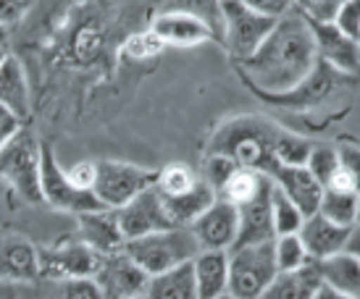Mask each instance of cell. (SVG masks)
Here are the masks:
<instances>
[{"mask_svg": "<svg viewBox=\"0 0 360 299\" xmlns=\"http://www.w3.org/2000/svg\"><path fill=\"white\" fill-rule=\"evenodd\" d=\"M200 181V171H195L187 163H166L163 168H158V176H155V190L160 194H181V192L192 190L195 184Z\"/></svg>", "mask_w": 360, "mask_h": 299, "instance_id": "obj_30", "label": "cell"}, {"mask_svg": "<svg viewBox=\"0 0 360 299\" xmlns=\"http://www.w3.org/2000/svg\"><path fill=\"white\" fill-rule=\"evenodd\" d=\"M30 79H27V69L21 66L19 58H8L0 63V105L11 108L21 121L30 116Z\"/></svg>", "mask_w": 360, "mask_h": 299, "instance_id": "obj_24", "label": "cell"}, {"mask_svg": "<svg viewBox=\"0 0 360 299\" xmlns=\"http://www.w3.org/2000/svg\"><path fill=\"white\" fill-rule=\"evenodd\" d=\"M145 299H200L198 297L192 260L150 276L148 289H145Z\"/></svg>", "mask_w": 360, "mask_h": 299, "instance_id": "obj_25", "label": "cell"}, {"mask_svg": "<svg viewBox=\"0 0 360 299\" xmlns=\"http://www.w3.org/2000/svg\"><path fill=\"white\" fill-rule=\"evenodd\" d=\"M77 237H79L87 247H92L98 255H110L124 249L127 239L121 234L119 215L116 210L101 208L90 210V213H79L77 215Z\"/></svg>", "mask_w": 360, "mask_h": 299, "instance_id": "obj_18", "label": "cell"}, {"mask_svg": "<svg viewBox=\"0 0 360 299\" xmlns=\"http://www.w3.org/2000/svg\"><path fill=\"white\" fill-rule=\"evenodd\" d=\"M269 176L263 173V171H255V168H237L234 173L229 176V181L221 187L219 197H224L226 202H231L234 208H242V205H248L250 199H255L260 192L269 187Z\"/></svg>", "mask_w": 360, "mask_h": 299, "instance_id": "obj_27", "label": "cell"}, {"mask_svg": "<svg viewBox=\"0 0 360 299\" xmlns=\"http://www.w3.org/2000/svg\"><path fill=\"white\" fill-rule=\"evenodd\" d=\"M237 168H240V166H237L231 158H226V155H221V152H208V155H205V163H202L200 176H202V181L210 184L213 192L219 194L221 187L229 181V176Z\"/></svg>", "mask_w": 360, "mask_h": 299, "instance_id": "obj_35", "label": "cell"}, {"mask_svg": "<svg viewBox=\"0 0 360 299\" xmlns=\"http://www.w3.org/2000/svg\"><path fill=\"white\" fill-rule=\"evenodd\" d=\"M158 171L142 168L124 160H98V179H95V197L101 199L103 208L119 210L140 192L155 187Z\"/></svg>", "mask_w": 360, "mask_h": 299, "instance_id": "obj_7", "label": "cell"}, {"mask_svg": "<svg viewBox=\"0 0 360 299\" xmlns=\"http://www.w3.org/2000/svg\"><path fill=\"white\" fill-rule=\"evenodd\" d=\"M200 249H221L229 252L237 241V231H240V210L224 197H216L200 218L190 226Z\"/></svg>", "mask_w": 360, "mask_h": 299, "instance_id": "obj_14", "label": "cell"}, {"mask_svg": "<svg viewBox=\"0 0 360 299\" xmlns=\"http://www.w3.org/2000/svg\"><path fill=\"white\" fill-rule=\"evenodd\" d=\"M21 129H24V121H21L11 108L0 105V150L6 147Z\"/></svg>", "mask_w": 360, "mask_h": 299, "instance_id": "obj_42", "label": "cell"}, {"mask_svg": "<svg viewBox=\"0 0 360 299\" xmlns=\"http://www.w3.org/2000/svg\"><path fill=\"white\" fill-rule=\"evenodd\" d=\"M271 187H274V181H269V187L260 192L255 199H250L248 205L237 208L240 210V231H237V241H234V247L263 244V241L276 239V231H274V215H271Z\"/></svg>", "mask_w": 360, "mask_h": 299, "instance_id": "obj_20", "label": "cell"}, {"mask_svg": "<svg viewBox=\"0 0 360 299\" xmlns=\"http://www.w3.org/2000/svg\"><path fill=\"white\" fill-rule=\"evenodd\" d=\"M321 286H323V281H321L319 263L310 260L302 268L279 270L263 299H313Z\"/></svg>", "mask_w": 360, "mask_h": 299, "instance_id": "obj_22", "label": "cell"}, {"mask_svg": "<svg viewBox=\"0 0 360 299\" xmlns=\"http://www.w3.org/2000/svg\"><path fill=\"white\" fill-rule=\"evenodd\" d=\"M221 24H224V48L234 63L250 58L271 34L276 19L250 8L242 0H221Z\"/></svg>", "mask_w": 360, "mask_h": 299, "instance_id": "obj_6", "label": "cell"}, {"mask_svg": "<svg viewBox=\"0 0 360 299\" xmlns=\"http://www.w3.org/2000/svg\"><path fill=\"white\" fill-rule=\"evenodd\" d=\"M37 0H0V24L11 27L27 16V11L34 6Z\"/></svg>", "mask_w": 360, "mask_h": 299, "instance_id": "obj_41", "label": "cell"}, {"mask_svg": "<svg viewBox=\"0 0 360 299\" xmlns=\"http://www.w3.org/2000/svg\"><path fill=\"white\" fill-rule=\"evenodd\" d=\"M92 281L98 284V289L105 299H131L145 297L150 276L124 249H119V252L103 255Z\"/></svg>", "mask_w": 360, "mask_h": 299, "instance_id": "obj_10", "label": "cell"}, {"mask_svg": "<svg viewBox=\"0 0 360 299\" xmlns=\"http://www.w3.org/2000/svg\"><path fill=\"white\" fill-rule=\"evenodd\" d=\"M58 299H105L92 279L63 281L58 289Z\"/></svg>", "mask_w": 360, "mask_h": 299, "instance_id": "obj_39", "label": "cell"}, {"mask_svg": "<svg viewBox=\"0 0 360 299\" xmlns=\"http://www.w3.org/2000/svg\"><path fill=\"white\" fill-rule=\"evenodd\" d=\"M342 6H345V0H295L297 13H302L308 21H323V24L337 19Z\"/></svg>", "mask_w": 360, "mask_h": 299, "instance_id": "obj_37", "label": "cell"}, {"mask_svg": "<svg viewBox=\"0 0 360 299\" xmlns=\"http://www.w3.org/2000/svg\"><path fill=\"white\" fill-rule=\"evenodd\" d=\"M310 29L316 37V48H319V60L340 71L345 77H360V40L350 37L345 29H340L334 21L323 24V21H310Z\"/></svg>", "mask_w": 360, "mask_h": 299, "instance_id": "obj_12", "label": "cell"}, {"mask_svg": "<svg viewBox=\"0 0 360 299\" xmlns=\"http://www.w3.org/2000/svg\"><path fill=\"white\" fill-rule=\"evenodd\" d=\"M210 299H237L234 294H229V291H224V294H219V297H210Z\"/></svg>", "mask_w": 360, "mask_h": 299, "instance_id": "obj_48", "label": "cell"}, {"mask_svg": "<svg viewBox=\"0 0 360 299\" xmlns=\"http://www.w3.org/2000/svg\"><path fill=\"white\" fill-rule=\"evenodd\" d=\"M358 197H360V192L329 190V187H323V194H321V202H319V213L326 215L329 220H334V223H340V226H355Z\"/></svg>", "mask_w": 360, "mask_h": 299, "instance_id": "obj_28", "label": "cell"}, {"mask_svg": "<svg viewBox=\"0 0 360 299\" xmlns=\"http://www.w3.org/2000/svg\"><path fill=\"white\" fill-rule=\"evenodd\" d=\"M297 234H300V239H302V244H305V249H308L310 258L326 260L347 247L352 226H340V223L329 220L326 215L313 213V215H308V218L302 220V226Z\"/></svg>", "mask_w": 360, "mask_h": 299, "instance_id": "obj_19", "label": "cell"}, {"mask_svg": "<svg viewBox=\"0 0 360 299\" xmlns=\"http://www.w3.org/2000/svg\"><path fill=\"white\" fill-rule=\"evenodd\" d=\"M40 279V249L16 231L0 234V281L34 284Z\"/></svg>", "mask_w": 360, "mask_h": 299, "instance_id": "obj_15", "label": "cell"}, {"mask_svg": "<svg viewBox=\"0 0 360 299\" xmlns=\"http://www.w3.org/2000/svg\"><path fill=\"white\" fill-rule=\"evenodd\" d=\"M0 45H8V27L0 24Z\"/></svg>", "mask_w": 360, "mask_h": 299, "instance_id": "obj_46", "label": "cell"}, {"mask_svg": "<svg viewBox=\"0 0 360 299\" xmlns=\"http://www.w3.org/2000/svg\"><path fill=\"white\" fill-rule=\"evenodd\" d=\"M308 171L316 176V179L326 187L331 181V176L337 173V168H340V158H337V147L334 145H313V150H310L308 155Z\"/></svg>", "mask_w": 360, "mask_h": 299, "instance_id": "obj_34", "label": "cell"}, {"mask_svg": "<svg viewBox=\"0 0 360 299\" xmlns=\"http://www.w3.org/2000/svg\"><path fill=\"white\" fill-rule=\"evenodd\" d=\"M310 150H313L310 140H305L300 134H292L287 129H279V137L274 145V158L279 163H287V166H305Z\"/></svg>", "mask_w": 360, "mask_h": 299, "instance_id": "obj_33", "label": "cell"}, {"mask_svg": "<svg viewBox=\"0 0 360 299\" xmlns=\"http://www.w3.org/2000/svg\"><path fill=\"white\" fill-rule=\"evenodd\" d=\"M355 226H360V197H358V213H355Z\"/></svg>", "mask_w": 360, "mask_h": 299, "instance_id": "obj_49", "label": "cell"}, {"mask_svg": "<svg viewBox=\"0 0 360 299\" xmlns=\"http://www.w3.org/2000/svg\"><path fill=\"white\" fill-rule=\"evenodd\" d=\"M0 299H3V297H0Z\"/></svg>", "mask_w": 360, "mask_h": 299, "instance_id": "obj_51", "label": "cell"}, {"mask_svg": "<svg viewBox=\"0 0 360 299\" xmlns=\"http://www.w3.org/2000/svg\"><path fill=\"white\" fill-rule=\"evenodd\" d=\"M163 48H166L163 40H160L153 29H148V32L131 34L129 40L124 42V55L131 60H150V58H155V55H160Z\"/></svg>", "mask_w": 360, "mask_h": 299, "instance_id": "obj_36", "label": "cell"}, {"mask_svg": "<svg viewBox=\"0 0 360 299\" xmlns=\"http://www.w3.org/2000/svg\"><path fill=\"white\" fill-rule=\"evenodd\" d=\"M347 252H352L355 258L360 260V226H352V234H350V241H347Z\"/></svg>", "mask_w": 360, "mask_h": 299, "instance_id": "obj_44", "label": "cell"}, {"mask_svg": "<svg viewBox=\"0 0 360 299\" xmlns=\"http://www.w3.org/2000/svg\"><path fill=\"white\" fill-rule=\"evenodd\" d=\"M337 158H340V168L326 184L329 190H347L360 192V147L355 145H340L337 147Z\"/></svg>", "mask_w": 360, "mask_h": 299, "instance_id": "obj_31", "label": "cell"}, {"mask_svg": "<svg viewBox=\"0 0 360 299\" xmlns=\"http://www.w3.org/2000/svg\"><path fill=\"white\" fill-rule=\"evenodd\" d=\"M150 29L163 40V45H174V48H198L216 40L213 27L192 11H166L153 19Z\"/></svg>", "mask_w": 360, "mask_h": 299, "instance_id": "obj_16", "label": "cell"}, {"mask_svg": "<svg viewBox=\"0 0 360 299\" xmlns=\"http://www.w3.org/2000/svg\"><path fill=\"white\" fill-rule=\"evenodd\" d=\"M334 24L347 32L350 37L360 40V0H345V6L340 8Z\"/></svg>", "mask_w": 360, "mask_h": 299, "instance_id": "obj_40", "label": "cell"}, {"mask_svg": "<svg viewBox=\"0 0 360 299\" xmlns=\"http://www.w3.org/2000/svg\"><path fill=\"white\" fill-rule=\"evenodd\" d=\"M101 258L92 247H87L79 237L60 239L51 247L40 249V279L51 281H74V279H92L101 265Z\"/></svg>", "mask_w": 360, "mask_h": 299, "instance_id": "obj_9", "label": "cell"}, {"mask_svg": "<svg viewBox=\"0 0 360 299\" xmlns=\"http://www.w3.org/2000/svg\"><path fill=\"white\" fill-rule=\"evenodd\" d=\"M66 176L69 181L82 192H92L95 187V179H98V160H79L66 168Z\"/></svg>", "mask_w": 360, "mask_h": 299, "instance_id": "obj_38", "label": "cell"}, {"mask_svg": "<svg viewBox=\"0 0 360 299\" xmlns=\"http://www.w3.org/2000/svg\"><path fill=\"white\" fill-rule=\"evenodd\" d=\"M40 160L42 145L32 131L21 129L0 150V181H6L24 202L40 205Z\"/></svg>", "mask_w": 360, "mask_h": 299, "instance_id": "obj_4", "label": "cell"}, {"mask_svg": "<svg viewBox=\"0 0 360 299\" xmlns=\"http://www.w3.org/2000/svg\"><path fill=\"white\" fill-rule=\"evenodd\" d=\"M216 197H219V194L213 192V187L205 184L200 176V181H198L192 190L181 192V194H171V197L163 194V205H166V213H169V218L174 226H187V229H190L192 223L216 202Z\"/></svg>", "mask_w": 360, "mask_h": 299, "instance_id": "obj_23", "label": "cell"}, {"mask_svg": "<svg viewBox=\"0 0 360 299\" xmlns=\"http://www.w3.org/2000/svg\"><path fill=\"white\" fill-rule=\"evenodd\" d=\"M316 263H319L323 286L342 291L347 297H360V260L352 252L342 249L337 255H331L326 260H316Z\"/></svg>", "mask_w": 360, "mask_h": 299, "instance_id": "obj_26", "label": "cell"}, {"mask_svg": "<svg viewBox=\"0 0 360 299\" xmlns=\"http://www.w3.org/2000/svg\"><path fill=\"white\" fill-rule=\"evenodd\" d=\"M271 215H274V231H276V237H281V234H297L302 220H305V213L276 184L271 187Z\"/></svg>", "mask_w": 360, "mask_h": 299, "instance_id": "obj_29", "label": "cell"}, {"mask_svg": "<svg viewBox=\"0 0 360 299\" xmlns=\"http://www.w3.org/2000/svg\"><path fill=\"white\" fill-rule=\"evenodd\" d=\"M279 137V126L263 116H234L224 121L213 131L208 142V152H221L231 158L242 168L266 171L274 163V145Z\"/></svg>", "mask_w": 360, "mask_h": 299, "instance_id": "obj_2", "label": "cell"}, {"mask_svg": "<svg viewBox=\"0 0 360 299\" xmlns=\"http://www.w3.org/2000/svg\"><path fill=\"white\" fill-rule=\"evenodd\" d=\"M274 255H276V265L279 270H295V268H302V265H308L310 255L305 244H302L300 234H281L274 239Z\"/></svg>", "mask_w": 360, "mask_h": 299, "instance_id": "obj_32", "label": "cell"}, {"mask_svg": "<svg viewBox=\"0 0 360 299\" xmlns=\"http://www.w3.org/2000/svg\"><path fill=\"white\" fill-rule=\"evenodd\" d=\"M40 192L42 202L51 205L53 210L60 213H90V210H101V199L95 197V192H82L66 176V168L58 163L56 152L48 145H42V160H40Z\"/></svg>", "mask_w": 360, "mask_h": 299, "instance_id": "obj_8", "label": "cell"}, {"mask_svg": "<svg viewBox=\"0 0 360 299\" xmlns=\"http://www.w3.org/2000/svg\"><path fill=\"white\" fill-rule=\"evenodd\" d=\"M124 252L148 276H155V273H163V270L176 268L181 263L195 260V255L200 252V244L187 226H171V229L137 237V239H127Z\"/></svg>", "mask_w": 360, "mask_h": 299, "instance_id": "obj_3", "label": "cell"}, {"mask_svg": "<svg viewBox=\"0 0 360 299\" xmlns=\"http://www.w3.org/2000/svg\"><path fill=\"white\" fill-rule=\"evenodd\" d=\"M266 176L305 213V218L313 215V213H319L323 184L310 173L308 166H287V163L274 160L271 168L266 171Z\"/></svg>", "mask_w": 360, "mask_h": 299, "instance_id": "obj_17", "label": "cell"}, {"mask_svg": "<svg viewBox=\"0 0 360 299\" xmlns=\"http://www.w3.org/2000/svg\"><path fill=\"white\" fill-rule=\"evenodd\" d=\"M195 284H198V297L210 299L229 291V252L221 249H200L195 260Z\"/></svg>", "mask_w": 360, "mask_h": 299, "instance_id": "obj_21", "label": "cell"}, {"mask_svg": "<svg viewBox=\"0 0 360 299\" xmlns=\"http://www.w3.org/2000/svg\"><path fill=\"white\" fill-rule=\"evenodd\" d=\"M6 58H8V48H6V45H0V63H3Z\"/></svg>", "mask_w": 360, "mask_h": 299, "instance_id": "obj_47", "label": "cell"}, {"mask_svg": "<svg viewBox=\"0 0 360 299\" xmlns=\"http://www.w3.org/2000/svg\"><path fill=\"white\" fill-rule=\"evenodd\" d=\"M116 215H119V226L124 239H137V237H145V234L174 226L169 213H166V205H163V194L155 187L140 192L124 208L116 210Z\"/></svg>", "mask_w": 360, "mask_h": 299, "instance_id": "obj_13", "label": "cell"}, {"mask_svg": "<svg viewBox=\"0 0 360 299\" xmlns=\"http://www.w3.org/2000/svg\"><path fill=\"white\" fill-rule=\"evenodd\" d=\"M131 299H145V297H131Z\"/></svg>", "mask_w": 360, "mask_h": 299, "instance_id": "obj_50", "label": "cell"}, {"mask_svg": "<svg viewBox=\"0 0 360 299\" xmlns=\"http://www.w3.org/2000/svg\"><path fill=\"white\" fill-rule=\"evenodd\" d=\"M319 63V48L310 29V21L290 11L287 16L276 19L271 34L263 40L250 58L237 63L240 77L252 92L281 95L295 90Z\"/></svg>", "mask_w": 360, "mask_h": 299, "instance_id": "obj_1", "label": "cell"}, {"mask_svg": "<svg viewBox=\"0 0 360 299\" xmlns=\"http://www.w3.org/2000/svg\"><path fill=\"white\" fill-rule=\"evenodd\" d=\"M276 273L274 241L229 249V294L237 299H263Z\"/></svg>", "mask_w": 360, "mask_h": 299, "instance_id": "obj_5", "label": "cell"}, {"mask_svg": "<svg viewBox=\"0 0 360 299\" xmlns=\"http://www.w3.org/2000/svg\"><path fill=\"white\" fill-rule=\"evenodd\" d=\"M350 77H345L340 71H334L326 63H316V69L310 71L308 79H302L295 90L281 92V95H266V92H255L263 102L269 105H279L287 110H308L313 105H319L321 100H326L331 92L340 87L342 81H347Z\"/></svg>", "mask_w": 360, "mask_h": 299, "instance_id": "obj_11", "label": "cell"}, {"mask_svg": "<svg viewBox=\"0 0 360 299\" xmlns=\"http://www.w3.org/2000/svg\"><path fill=\"white\" fill-rule=\"evenodd\" d=\"M242 3H248L250 8L266 13L271 19H281L290 11H295V0H242Z\"/></svg>", "mask_w": 360, "mask_h": 299, "instance_id": "obj_43", "label": "cell"}, {"mask_svg": "<svg viewBox=\"0 0 360 299\" xmlns=\"http://www.w3.org/2000/svg\"><path fill=\"white\" fill-rule=\"evenodd\" d=\"M313 299H360V297H347V294H342V291H334L329 289V286H321L319 294Z\"/></svg>", "mask_w": 360, "mask_h": 299, "instance_id": "obj_45", "label": "cell"}]
</instances>
